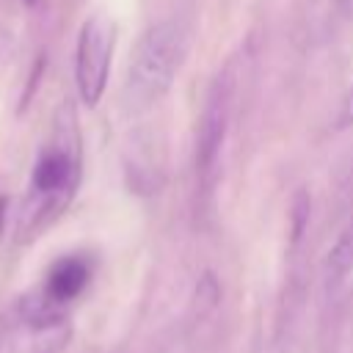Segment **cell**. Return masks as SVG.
<instances>
[{
    "label": "cell",
    "instance_id": "1",
    "mask_svg": "<svg viewBox=\"0 0 353 353\" xmlns=\"http://www.w3.org/2000/svg\"><path fill=\"white\" fill-rule=\"evenodd\" d=\"M80 185V132L72 105H61L52 124V141L41 149L30 171V188L25 193L17 240L28 243L39 237L69 207Z\"/></svg>",
    "mask_w": 353,
    "mask_h": 353
},
{
    "label": "cell",
    "instance_id": "3",
    "mask_svg": "<svg viewBox=\"0 0 353 353\" xmlns=\"http://www.w3.org/2000/svg\"><path fill=\"white\" fill-rule=\"evenodd\" d=\"M232 99H234V77L232 69H221L204 97V108L196 127V149H193V174H196V196L207 201L218 185L221 152L226 143V132L232 124Z\"/></svg>",
    "mask_w": 353,
    "mask_h": 353
},
{
    "label": "cell",
    "instance_id": "12",
    "mask_svg": "<svg viewBox=\"0 0 353 353\" xmlns=\"http://www.w3.org/2000/svg\"><path fill=\"white\" fill-rule=\"evenodd\" d=\"M25 3H28V6H36V3H39V0H25Z\"/></svg>",
    "mask_w": 353,
    "mask_h": 353
},
{
    "label": "cell",
    "instance_id": "7",
    "mask_svg": "<svg viewBox=\"0 0 353 353\" xmlns=\"http://www.w3.org/2000/svg\"><path fill=\"white\" fill-rule=\"evenodd\" d=\"M309 221H312V196L306 188H298L290 204V243L292 245H301L309 229Z\"/></svg>",
    "mask_w": 353,
    "mask_h": 353
},
{
    "label": "cell",
    "instance_id": "10",
    "mask_svg": "<svg viewBox=\"0 0 353 353\" xmlns=\"http://www.w3.org/2000/svg\"><path fill=\"white\" fill-rule=\"evenodd\" d=\"M334 6L342 17H353V0H334Z\"/></svg>",
    "mask_w": 353,
    "mask_h": 353
},
{
    "label": "cell",
    "instance_id": "5",
    "mask_svg": "<svg viewBox=\"0 0 353 353\" xmlns=\"http://www.w3.org/2000/svg\"><path fill=\"white\" fill-rule=\"evenodd\" d=\"M91 281V262L83 256V254H69V256H61L47 279H44V295L52 298L58 306H69Z\"/></svg>",
    "mask_w": 353,
    "mask_h": 353
},
{
    "label": "cell",
    "instance_id": "9",
    "mask_svg": "<svg viewBox=\"0 0 353 353\" xmlns=\"http://www.w3.org/2000/svg\"><path fill=\"white\" fill-rule=\"evenodd\" d=\"M336 127H339V130L353 127V85L347 88V94H345V99H342V105H339V119H336Z\"/></svg>",
    "mask_w": 353,
    "mask_h": 353
},
{
    "label": "cell",
    "instance_id": "6",
    "mask_svg": "<svg viewBox=\"0 0 353 353\" xmlns=\"http://www.w3.org/2000/svg\"><path fill=\"white\" fill-rule=\"evenodd\" d=\"M350 273H353V212L345 221V226L339 229L334 245L328 248V256H325V281H328V287H336Z\"/></svg>",
    "mask_w": 353,
    "mask_h": 353
},
{
    "label": "cell",
    "instance_id": "11",
    "mask_svg": "<svg viewBox=\"0 0 353 353\" xmlns=\"http://www.w3.org/2000/svg\"><path fill=\"white\" fill-rule=\"evenodd\" d=\"M6 210H8V199L0 196V232H3V226H6Z\"/></svg>",
    "mask_w": 353,
    "mask_h": 353
},
{
    "label": "cell",
    "instance_id": "2",
    "mask_svg": "<svg viewBox=\"0 0 353 353\" xmlns=\"http://www.w3.org/2000/svg\"><path fill=\"white\" fill-rule=\"evenodd\" d=\"M185 30L174 19L154 22L143 30L132 50L127 72V99L135 110H143L168 94L185 61Z\"/></svg>",
    "mask_w": 353,
    "mask_h": 353
},
{
    "label": "cell",
    "instance_id": "4",
    "mask_svg": "<svg viewBox=\"0 0 353 353\" xmlns=\"http://www.w3.org/2000/svg\"><path fill=\"white\" fill-rule=\"evenodd\" d=\"M113 47H116V22L105 14H91L77 33V50H74V85L83 105L88 108H97L99 99L105 97Z\"/></svg>",
    "mask_w": 353,
    "mask_h": 353
},
{
    "label": "cell",
    "instance_id": "8",
    "mask_svg": "<svg viewBox=\"0 0 353 353\" xmlns=\"http://www.w3.org/2000/svg\"><path fill=\"white\" fill-rule=\"evenodd\" d=\"M218 301H221V284H218V279L207 270V273H201V279L196 281V290H193V309H196L199 317H201V314L212 312V309L218 306Z\"/></svg>",
    "mask_w": 353,
    "mask_h": 353
}]
</instances>
